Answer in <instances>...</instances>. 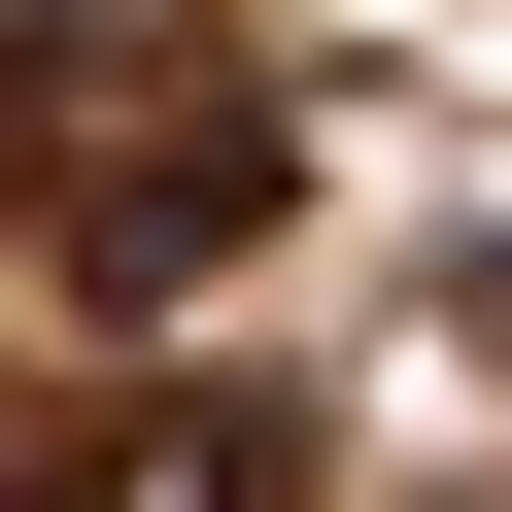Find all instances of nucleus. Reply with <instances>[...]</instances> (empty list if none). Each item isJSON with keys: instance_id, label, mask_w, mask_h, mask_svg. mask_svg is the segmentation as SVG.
Wrapping results in <instances>:
<instances>
[{"instance_id": "nucleus-2", "label": "nucleus", "mask_w": 512, "mask_h": 512, "mask_svg": "<svg viewBox=\"0 0 512 512\" xmlns=\"http://www.w3.org/2000/svg\"><path fill=\"white\" fill-rule=\"evenodd\" d=\"M0 512H308V410H274V376H137L103 444H35Z\"/></svg>"}, {"instance_id": "nucleus-1", "label": "nucleus", "mask_w": 512, "mask_h": 512, "mask_svg": "<svg viewBox=\"0 0 512 512\" xmlns=\"http://www.w3.org/2000/svg\"><path fill=\"white\" fill-rule=\"evenodd\" d=\"M35 239L103 308H205L239 239H274V103H239V69H69L35 103Z\"/></svg>"}]
</instances>
